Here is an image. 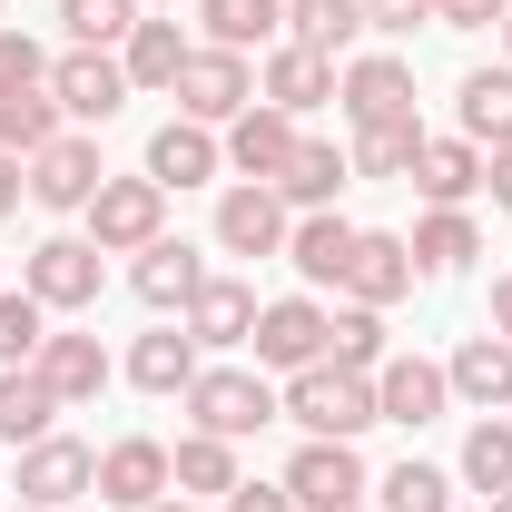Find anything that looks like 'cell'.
<instances>
[{
	"label": "cell",
	"mask_w": 512,
	"mask_h": 512,
	"mask_svg": "<svg viewBox=\"0 0 512 512\" xmlns=\"http://www.w3.org/2000/svg\"><path fill=\"white\" fill-rule=\"evenodd\" d=\"M286 424H306V434H325V444H355L365 424H384L375 414V375H345V365H306V375H286Z\"/></svg>",
	"instance_id": "6da1fadb"
},
{
	"label": "cell",
	"mask_w": 512,
	"mask_h": 512,
	"mask_svg": "<svg viewBox=\"0 0 512 512\" xmlns=\"http://www.w3.org/2000/svg\"><path fill=\"white\" fill-rule=\"evenodd\" d=\"M188 414H197V434H217V444H247V434H266L286 404H276V384L247 375V365H197Z\"/></svg>",
	"instance_id": "7a4b0ae2"
},
{
	"label": "cell",
	"mask_w": 512,
	"mask_h": 512,
	"mask_svg": "<svg viewBox=\"0 0 512 512\" xmlns=\"http://www.w3.org/2000/svg\"><path fill=\"white\" fill-rule=\"evenodd\" d=\"M89 217V247L99 256H138V247H158L168 237V188L138 168V178H99V197L79 207Z\"/></svg>",
	"instance_id": "3957f363"
},
{
	"label": "cell",
	"mask_w": 512,
	"mask_h": 512,
	"mask_svg": "<svg viewBox=\"0 0 512 512\" xmlns=\"http://www.w3.org/2000/svg\"><path fill=\"white\" fill-rule=\"evenodd\" d=\"M286 493H296V512H345V503H365V493H375V473H365V453H355V444L306 434L296 463H286Z\"/></svg>",
	"instance_id": "277c9868"
},
{
	"label": "cell",
	"mask_w": 512,
	"mask_h": 512,
	"mask_svg": "<svg viewBox=\"0 0 512 512\" xmlns=\"http://www.w3.org/2000/svg\"><path fill=\"white\" fill-rule=\"evenodd\" d=\"M168 99H178V119L227 128L237 109H256V69L237 60V50H207V40H197V60L178 69V89H168Z\"/></svg>",
	"instance_id": "5b68a950"
},
{
	"label": "cell",
	"mask_w": 512,
	"mask_h": 512,
	"mask_svg": "<svg viewBox=\"0 0 512 512\" xmlns=\"http://www.w3.org/2000/svg\"><path fill=\"white\" fill-rule=\"evenodd\" d=\"M20 286H30L50 316H89V306H99V247H89V237H40L30 266H20Z\"/></svg>",
	"instance_id": "8992f818"
},
{
	"label": "cell",
	"mask_w": 512,
	"mask_h": 512,
	"mask_svg": "<svg viewBox=\"0 0 512 512\" xmlns=\"http://www.w3.org/2000/svg\"><path fill=\"white\" fill-rule=\"evenodd\" d=\"M256 365H276V375H306L325 365V306L316 296H276V306H256Z\"/></svg>",
	"instance_id": "52a82bcc"
},
{
	"label": "cell",
	"mask_w": 512,
	"mask_h": 512,
	"mask_svg": "<svg viewBox=\"0 0 512 512\" xmlns=\"http://www.w3.org/2000/svg\"><path fill=\"white\" fill-rule=\"evenodd\" d=\"M335 109H345L355 128L414 119V69L394 60V50H375V60H355V69H335Z\"/></svg>",
	"instance_id": "ba28073f"
},
{
	"label": "cell",
	"mask_w": 512,
	"mask_h": 512,
	"mask_svg": "<svg viewBox=\"0 0 512 512\" xmlns=\"http://www.w3.org/2000/svg\"><path fill=\"white\" fill-rule=\"evenodd\" d=\"M79 493H99V453H89V444H69V434H40V444H20V503L69 512Z\"/></svg>",
	"instance_id": "9c48e42d"
},
{
	"label": "cell",
	"mask_w": 512,
	"mask_h": 512,
	"mask_svg": "<svg viewBox=\"0 0 512 512\" xmlns=\"http://www.w3.org/2000/svg\"><path fill=\"white\" fill-rule=\"evenodd\" d=\"M50 99H60V119H119L128 109L119 50H60V60H50Z\"/></svg>",
	"instance_id": "30bf717a"
},
{
	"label": "cell",
	"mask_w": 512,
	"mask_h": 512,
	"mask_svg": "<svg viewBox=\"0 0 512 512\" xmlns=\"http://www.w3.org/2000/svg\"><path fill=\"white\" fill-rule=\"evenodd\" d=\"M414 247L404 237H384V227H355V256H345V306H394V296H414Z\"/></svg>",
	"instance_id": "8fae6325"
},
{
	"label": "cell",
	"mask_w": 512,
	"mask_h": 512,
	"mask_svg": "<svg viewBox=\"0 0 512 512\" xmlns=\"http://www.w3.org/2000/svg\"><path fill=\"white\" fill-rule=\"evenodd\" d=\"M178 483H168V444L158 434H119V444L99 453V503H119V512H148V503H168Z\"/></svg>",
	"instance_id": "7c38bea8"
},
{
	"label": "cell",
	"mask_w": 512,
	"mask_h": 512,
	"mask_svg": "<svg viewBox=\"0 0 512 512\" xmlns=\"http://www.w3.org/2000/svg\"><path fill=\"white\" fill-rule=\"evenodd\" d=\"M217 148H227V168H237V178L276 188V178H286V158H296V119L256 99V109H237V119H227V138H217Z\"/></svg>",
	"instance_id": "4fadbf2b"
},
{
	"label": "cell",
	"mask_w": 512,
	"mask_h": 512,
	"mask_svg": "<svg viewBox=\"0 0 512 512\" xmlns=\"http://www.w3.org/2000/svg\"><path fill=\"white\" fill-rule=\"evenodd\" d=\"M286 227H296V217H286V197L256 188V178L217 197V247H227V256H286Z\"/></svg>",
	"instance_id": "5bb4252c"
},
{
	"label": "cell",
	"mask_w": 512,
	"mask_h": 512,
	"mask_svg": "<svg viewBox=\"0 0 512 512\" xmlns=\"http://www.w3.org/2000/svg\"><path fill=\"white\" fill-rule=\"evenodd\" d=\"M256 99H266V109H286V119H306V109L335 99V60H325V50H296V40H276L266 69H256Z\"/></svg>",
	"instance_id": "9a60e30c"
},
{
	"label": "cell",
	"mask_w": 512,
	"mask_h": 512,
	"mask_svg": "<svg viewBox=\"0 0 512 512\" xmlns=\"http://www.w3.org/2000/svg\"><path fill=\"white\" fill-rule=\"evenodd\" d=\"M444 404H453L444 365H424V355H384V365H375V414H384V424H414V434H424Z\"/></svg>",
	"instance_id": "2e32d148"
},
{
	"label": "cell",
	"mask_w": 512,
	"mask_h": 512,
	"mask_svg": "<svg viewBox=\"0 0 512 512\" xmlns=\"http://www.w3.org/2000/svg\"><path fill=\"white\" fill-rule=\"evenodd\" d=\"M99 178H109V168H99V148H89V138H69V128L30 158V197H40V207H89Z\"/></svg>",
	"instance_id": "e0dca14e"
},
{
	"label": "cell",
	"mask_w": 512,
	"mask_h": 512,
	"mask_svg": "<svg viewBox=\"0 0 512 512\" xmlns=\"http://www.w3.org/2000/svg\"><path fill=\"white\" fill-rule=\"evenodd\" d=\"M40 384L60 394V404H99V384H109V345L99 335H40Z\"/></svg>",
	"instance_id": "ac0fdd59"
},
{
	"label": "cell",
	"mask_w": 512,
	"mask_h": 512,
	"mask_svg": "<svg viewBox=\"0 0 512 512\" xmlns=\"http://www.w3.org/2000/svg\"><path fill=\"white\" fill-rule=\"evenodd\" d=\"M444 384L473 404V414H503V404H512V345H503V335H463L453 365H444Z\"/></svg>",
	"instance_id": "d6986e66"
},
{
	"label": "cell",
	"mask_w": 512,
	"mask_h": 512,
	"mask_svg": "<svg viewBox=\"0 0 512 512\" xmlns=\"http://www.w3.org/2000/svg\"><path fill=\"white\" fill-rule=\"evenodd\" d=\"M217 168H227V148H217V128H197V119H168L148 138V178H158V188H197V178H217Z\"/></svg>",
	"instance_id": "ffe728a7"
},
{
	"label": "cell",
	"mask_w": 512,
	"mask_h": 512,
	"mask_svg": "<svg viewBox=\"0 0 512 512\" xmlns=\"http://www.w3.org/2000/svg\"><path fill=\"white\" fill-rule=\"evenodd\" d=\"M197 60V40L178 30V20H138L119 40V69H128V89H178V69Z\"/></svg>",
	"instance_id": "44dd1931"
},
{
	"label": "cell",
	"mask_w": 512,
	"mask_h": 512,
	"mask_svg": "<svg viewBox=\"0 0 512 512\" xmlns=\"http://www.w3.org/2000/svg\"><path fill=\"white\" fill-rule=\"evenodd\" d=\"M188 335L197 345H247L256 335V286L247 276H207V286L188 296Z\"/></svg>",
	"instance_id": "7402d4cb"
},
{
	"label": "cell",
	"mask_w": 512,
	"mask_h": 512,
	"mask_svg": "<svg viewBox=\"0 0 512 512\" xmlns=\"http://www.w3.org/2000/svg\"><path fill=\"white\" fill-rule=\"evenodd\" d=\"M128 286L168 316V306H188L197 286H207V266H197V247L188 237H158V247H138V266H128Z\"/></svg>",
	"instance_id": "603a6c76"
},
{
	"label": "cell",
	"mask_w": 512,
	"mask_h": 512,
	"mask_svg": "<svg viewBox=\"0 0 512 512\" xmlns=\"http://www.w3.org/2000/svg\"><path fill=\"white\" fill-rule=\"evenodd\" d=\"M128 384H138V394H188V384H197V335H188V325L138 335V345H128Z\"/></svg>",
	"instance_id": "cb8c5ba5"
},
{
	"label": "cell",
	"mask_w": 512,
	"mask_h": 512,
	"mask_svg": "<svg viewBox=\"0 0 512 512\" xmlns=\"http://www.w3.org/2000/svg\"><path fill=\"white\" fill-rule=\"evenodd\" d=\"M345 178H355V158H345L335 138H296V158H286V178H276V197L316 217V207H335V188H345Z\"/></svg>",
	"instance_id": "d4e9b609"
},
{
	"label": "cell",
	"mask_w": 512,
	"mask_h": 512,
	"mask_svg": "<svg viewBox=\"0 0 512 512\" xmlns=\"http://www.w3.org/2000/svg\"><path fill=\"white\" fill-rule=\"evenodd\" d=\"M453 109H463V138L473 148H512V60L503 69H463Z\"/></svg>",
	"instance_id": "484cf974"
},
{
	"label": "cell",
	"mask_w": 512,
	"mask_h": 512,
	"mask_svg": "<svg viewBox=\"0 0 512 512\" xmlns=\"http://www.w3.org/2000/svg\"><path fill=\"white\" fill-rule=\"evenodd\" d=\"M286 256H296V276H306V286H345L355 227H345L335 207H316V217H296V227H286Z\"/></svg>",
	"instance_id": "4316f807"
},
{
	"label": "cell",
	"mask_w": 512,
	"mask_h": 512,
	"mask_svg": "<svg viewBox=\"0 0 512 512\" xmlns=\"http://www.w3.org/2000/svg\"><path fill=\"white\" fill-rule=\"evenodd\" d=\"M197 30H207V50H266L276 30H286V0H197Z\"/></svg>",
	"instance_id": "83f0119b"
},
{
	"label": "cell",
	"mask_w": 512,
	"mask_h": 512,
	"mask_svg": "<svg viewBox=\"0 0 512 512\" xmlns=\"http://www.w3.org/2000/svg\"><path fill=\"white\" fill-rule=\"evenodd\" d=\"M60 414H69V404L40 384V365H10V375H0V444H40Z\"/></svg>",
	"instance_id": "f1b7e54d"
},
{
	"label": "cell",
	"mask_w": 512,
	"mask_h": 512,
	"mask_svg": "<svg viewBox=\"0 0 512 512\" xmlns=\"http://www.w3.org/2000/svg\"><path fill=\"white\" fill-rule=\"evenodd\" d=\"M414 188L434 197V207H463V197L483 188V148H473V138H424V158H414Z\"/></svg>",
	"instance_id": "f546056e"
},
{
	"label": "cell",
	"mask_w": 512,
	"mask_h": 512,
	"mask_svg": "<svg viewBox=\"0 0 512 512\" xmlns=\"http://www.w3.org/2000/svg\"><path fill=\"white\" fill-rule=\"evenodd\" d=\"M355 30H365V0H286V40H296V50L345 60V50H355Z\"/></svg>",
	"instance_id": "4dcf8cb0"
},
{
	"label": "cell",
	"mask_w": 512,
	"mask_h": 512,
	"mask_svg": "<svg viewBox=\"0 0 512 512\" xmlns=\"http://www.w3.org/2000/svg\"><path fill=\"white\" fill-rule=\"evenodd\" d=\"M404 247H414V266H424V276H453V266H473V256H483V237H473V217H463V207H434Z\"/></svg>",
	"instance_id": "1f68e13d"
},
{
	"label": "cell",
	"mask_w": 512,
	"mask_h": 512,
	"mask_svg": "<svg viewBox=\"0 0 512 512\" xmlns=\"http://www.w3.org/2000/svg\"><path fill=\"white\" fill-rule=\"evenodd\" d=\"M355 178H414V158H424V119H394V128H355Z\"/></svg>",
	"instance_id": "d6a6232c"
},
{
	"label": "cell",
	"mask_w": 512,
	"mask_h": 512,
	"mask_svg": "<svg viewBox=\"0 0 512 512\" xmlns=\"http://www.w3.org/2000/svg\"><path fill=\"white\" fill-rule=\"evenodd\" d=\"M168 483H178V493H217V503H227V493H237V444L188 434V444L168 453Z\"/></svg>",
	"instance_id": "836d02e7"
},
{
	"label": "cell",
	"mask_w": 512,
	"mask_h": 512,
	"mask_svg": "<svg viewBox=\"0 0 512 512\" xmlns=\"http://www.w3.org/2000/svg\"><path fill=\"white\" fill-rule=\"evenodd\" d=\"M50 138H60V99H50V89H10V99H0V148H10V158H40Z\"/></svg>",
	"instance_id": "e575fe53"
},
{
	"label": "cell",
	"mask_w": 512,
	"mask_h": 512,
	"mask_svg": "<svg viewBox=\"0 0 512 512\" xmlns=\"http://www.w3.org/2000/svg\"><path fill=\"white\" fill-rule=\"evenodd\" d=\"M325 365H345V375H375V365H384V316H375V306L325 316Z\"/></svg>",
	"instance_id": "d590c367"
},
{
	"label": "cell",
	"mask_w": 512,
	"mask_h": 512,
	"mask_svg": "<svg viewBox=\"0 0 512 512\" xmlns=\"http://www.w3.org/2000/svg\"><path fill=\"white\" fill-rule=\"evenodd\" d=\"M375 493H384L375 512H453V473H444V463H414V453H404V463L384 473Z\"/></svg>",
	"instance_id": "8d00e7d4"
},
{
	"label": "cell",
	"mask_w": 512,
	"mask_h": 512,
	"mask_svg": "<svg viewBox=\"0 0 512 512\" xmlns=\"http://www.w3.org/2000/svg\"><path fill=\"white\" fill-rule=\"evenodd\" d=\"M60 30H69V50H119L138 30V0H60Z\"/></svg>",
	"instance_id": "74e56055"
},
{
	"label": "cell",
	"mask_w": 512,
	"mask_h": 512,
	"mask_svg": "<svg viewBox=\"0 0 512 512\" xmlns=\"http://www.w3.org/2000/svg\"><path fill=\"white\" fill-rule=\"evenodd\" d=\"M463 483H473L483 503H493V493H512V424H493V414H483V424L463 434Z\"/></svg>",
	"instance_id": "f35d334b"
},
{
	"label": "cell",
	"mask_w": 512,
	"mask_h": 512,
	"mask_svg": "<svg viewBox=\"0 0 512 512\" xmlns=\"http://www.w3.org/2000/svg\"><path fill=\"white\" fill-rule=\"evenodd\" d=\"M40 335H50V306H40L30 286H20V296H0V375H10V365H30V355H40Z\"/></svg>",
	"instance_id": "ab89813d"
},
{
	"label": "cell",
	"mask_w": 512,
	"mask_h": 512,
	"mask_svg": "<svg viewBox=\"0 0 512 512\" xmlns=\"http://www.w3.org/2000/svg\"><path fill=\"white\" fill-rule=\"evenodd\" d=\"M10 89H50V50H40L30 30L0 20V99H10Z\"/></svg>",
	"instance_id": "60d3db41"
},
{
	"label": "cell",
	"mask_w": 512,
	"mask_h": 512,
	"mask_svg": "<svg viewBox=\"0 0 512 512\" xmlns=\"http://www.w3.org/2000/svg\"><path fill=\"white\" fill-rule=\"evenodd\" d=\"M434 20V0H365V30H384V40H414Z\"/></svg>",
	"instance_id": "b9f144b4"
},
{
	"label": "cell",
	"mask_w": 512,
	"mask_h": 512,
	"mask_svg": "<svg viewBox=\"0 0 512 512\" xmlns=\"http://www.w3.org/2000/svg\"><path fill=\"white\" fill-rule=\"evenodd\" d=\"M503 10H512V0H434L444 30H503Z\"/></svg>",
	"instance_id": "7bdbcfd3"
},
{
	"label": "cell",
	"mask_w": 512,
	"mask_h": 512,
	"mask_svg": "<svg viewBox=\"0 0 512 512\" xmlns=\"http://www.w3.org/2000/svg\"><path fill=\"white\" fill-rule=\"evenodd\" d=\"M217 512H296V493H286V483H237Z\"/></svg>",
	"instance_id": "ee69618b"
},
{
	"label": "cell",
	"mask_w": 512,
	"mask_h": 512,
	"mask_svg": "<svg viewBox=\"0 0 512 512\" xmlns=\"http://www.w3.org/2000/svg\"><path fill=\"white\" fill-rule=\"evenodd\" d=\"M20 197H30V158H10V148H0V217H10Z\"/></svg>",
	"instance_id": "f6af8a7d"
},
{
	"label": "cell",
	"mask_w": 512,
	"mask_h": 512,
	"mask_svg": "<svg viewBox=\"0 0 512 512\" xmlns=\"http://www.w3.org/2000/svg\"><path fill=\"white\" fill-rule=\"evenodd\" d=\"M483 188H493V207H512V148H483Z\"/></svg>",
	"instance_id": "bcb514c9"
},
{
	"label": "cell",
	"mask_w": 512,
	"mask_h": 512,
	"mask_svg": "<svg viewBox=\"0 0 512 512\" xmlns=\"http://www.w3.org/2000/svg\"><path fill=\"white\" fill-rule=\"evenodd\" d=\"M493 335L512 345V276H493Z\"/></svg>",
	"instance_id": "7dc6e473"
},
{
	"label": "cell",
	"mask_w": 512,
	"mask_h": 512,
	"mask_svg": "<svg viewBox=\"0 0 512 512\" xmlns=\"http://www.w3.org/2000/svg\"><path fill=\"white\" fill-rule=\"evenodd\" d=\"M503 60H512V10H503Z\"/></svg>",
	"instance_id": "c3c4849f"
},
{
	"label": "cell",
	"mask_w": 512,
	"mask_h": 512,
	"mask_svg": "<svg viewBox=\"0 0 512 512\" xmlns=\"http://www.w3.org/2000/svg\"><path fill=\"white\" fill-rule=\"evenodd\" d=\"M493 512H512V493H493Z\"/></svg>",
	"instance_id": "681fc988"
},
{
	"label": "cell",
	"mask_w": 512,
	"mask_h": 512,
	"mask_svg": "<svg viewBox=\"0 0 512 512\" xmlns=\"http://www.w3.org/2000/svg\"><path fill=\"white\" fill-rule=\"evenodd\" d=\"M10 512H50V503H10Z\"/></svg>",
	"instance_id": "f907efd6"
},
{
	"label": "cell",
	"mask_w": 512,
	"mask_h": 512,
	"mask_svg": "<svg viewBox=\"0 0 512 512\" xmlns=\"http://www.w3.org/2000/svg\"><path fill=\"white\" fill-rule=\"evenodd\" d=\"M148 512H188V503H148Z\"/></svg>",
	"instance_id": "816d5d0a"
},
{
	"label": "cell",
	"mask_w": 512,
	"mask_h": 512,
	"mask_svg": "<svg viewBox=\"0 0 512 512\" xmlns=\"http://www.w3.org/2000/svg\"><path fill=\"white\" fill-rule=\"evenodd\" d=\"M345 512H375V503H345Z\"/></svg>",
	"instance_id": "f5cc1de1"
}]
</instances>
